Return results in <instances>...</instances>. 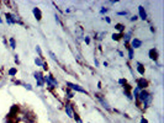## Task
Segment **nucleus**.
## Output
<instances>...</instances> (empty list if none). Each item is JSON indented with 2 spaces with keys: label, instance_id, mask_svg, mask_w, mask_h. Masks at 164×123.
Listing matches in <instances>:
<instances>
[{
  "label": "nucleus",
  "instance_id": "nucleus-29",
  "mask_svg": "<svg viewBox=\"0 0 164 123\" xmlns=\"http://www.w3.org/2000/svg\"><path fill=\"white\" fill-rule=\"evenodd\" d=\"M127 14H128L127 11H119V12H117V15H121V16H126Z\"/></svg>",
  "mask_w": 164,
  "mask_h": 123
},
{
  "label": "nucleus",
  "instance_id": "nucleus-16",
  "mask_svg": "<svg viewBox=\"0 0 164 123\" xmlns=\"http://www.w3.org/2000/svg\"><path fill=\"white\" fill-rule=\"evenodd\" d=\"M43 59H42V57H36L35 58V64L37 65V67H42L43 65Z\"/></svg>",
  "mask_w": 164,
  "mask_h": 123
},
{
  "label": "nucleus",
  "instance_id": "nucleus-19",
  "mask_svg": "<svg viewBox=\"0 0 164 123\" xmlns=\"http://www.w3.org/2000/svg\"><path fill=\"white\" fill-rule=\"evenodd\" d=\"M127 51H128V59L132 60V59H133V53H135V49H132L131 47H127Z\"/></svg>",
  "mask_w": 164,
  "mask_h": 123
},
{
  "label": "nucleus",
  "instance_id": "nucleus-24",
  "mask_svg": "<svg viewBox=\"0 0 164 123\" xmlns=\"http://www.w3.org/2000/svg\"><path fill=\"white\" fill-rule=\"evenodd\" d=\"M119 84L125 86V85L127 84V80H126V79H124V78H121V79H119Z\"/></svg>",
  "mask_w": 164,
  "mask_h": 123
},
{
  "label": "nucleus",
  "instance_id": "nucleus-34",
  "mask_svg": "<svg viewBox=\"0 0 164 123\" xmlns=\"http://www.w3.org/2000/svg\"><path fill=\"white\" fill-rule=\"evenodd\" d=\"M104 19H105V21L108 22V23H110V22H111V19H110V17H108V16H105Z\"/></svg>",
  "mask_w": 164,
  "mask_h": 123
},
{
  "label": "nucleus",
  "instance_id": "nucleus-26",
  "mask_svg": "<svg viewBox=\"0 0 164 123\" xmlns=\"http://www.w3.org/2000/svg\"><path fill=\"white\" fill-rule=\"evenodd\" d=\"M22 85H23V87H25V89L30 90V91H31V90H32V86H31L30 84H22Z\"/></svg>",
  "mask_w": 164,
  "mask_h": 123
},
{
  "label": "nucleus",
  "instance_id": "nucleus-12",
  "mask_svg": "<svg viewBox=\"0 0 164 123\" xmlns=\"http://www.w3.org/2000/svg\"><path fill=\"white\" fill-rule=\"evenodd\" d=\"M32 12H34V15H35V17H36L37 21L42 20V12H41L40 7H34V9H32Z\"/></svg>",
  "mask_w": 164,
  "mask_h": 123
},
{
  "label": "nucleus",
  "instance_id": "nucleus-36",
  "mask_svg": "<svg viewBox=\"0 0 164 123\" xmlns=\"http://www.w3.org/2000/svg\"><path fill=\"white\" fill-rule=\"evenodd\" d=\"M94 63H95V67H99V60H97L96 58L94 59Z\"/></svg>",
  "mask_w": 164,
  "mask_h": 123
},
{
  "label": "nucleus",
  "instance_id": "nucleus-22",
  "mask_svg": "<svg viewBox=\"0 0 164 123\" xmlns=\"http://www.w3.org/2000/svg\"><path fill=\"white\" fill-rule=\"evenodd\" d=\"M65 91H67V97L69 98V100H70V98L74 97V92H73L70 89H68V87H67V90H65Z\"/></svg>",
  "mask_w": 164,
  "mask_h": 123
},
{
  "label": "nucleus",
  "instance_id": "nucleus-17",
  "mask_svg": "<svg viewBox=\"0 0 164 123\" xmlns=\"http://www.w3.org/2000/svg\"><path fill=\"white\" fill-rule=\"evenodd\" d=\"M139 92H141V89L137 87V86H135V89L132 90V92H131V94H132V97L137 98V96H138V94H139Z\"/></svg>",
  "mask_w": 164,
  "mask_h": 123
},
{
  "label": "nucleus",
  "instance_id": "nucleus-10",
  "mask_svg": "<svg viewBox=\"0 0 164 123\" xmlns=\"http://www.w3.org/2000/svg\"><path fill=\"white\" fill-rule=\"evenodd\" d=\"M122 39H124V43L126 46L130 41L132 39V31H127V32H125V33H122Z\"/></svg>",
  "mask_w": 164,
  "mask_h": 123
},
{
  "label": "nucleus",
  "instance_id": "nucleus-40",
  "mask_svg": "<svg viewBox=\"0 0 164 123\" xmlns=\"http://www.w3.org/2000/svg\"><path fill=\"white\" fill-rule=\"evenodd\" d=\"M0 23H3V19L1 17H0Z\"/></svg>",
  "mask_w": 164,
  "mask_h": 123
},
{
  "label": "nucleus",
  "instance_id": "nucleus-3",
  "mask_svg": "<svg viewBox=\"0 0 164 123\" xmlns=\"http://www.w3.org/2000/svg\"><path fill=\"white\" fill-rule=\"evenodd\" d=\"M5 17H6V22L9 25H12V23H19V25H22L21 20L16 15L14 14H10V12H6L5 14Z\"/></svg>",
  "mask_w": 164,
  "mask_h": 123
},
{
  "label": "nucleus",
  "instance_id": "nucleus-1",
  "mask_svg": "<svg viewBox=\"0 0 164 123\" xmlns=\"http://www.w3.org/2000/svg\"><path fill=\"white\" fill-rule=\"evenodd\" d=\"M136 100H137V105H141L142 108H147V107H149V105L152 103L153 96H152V94L147 91V90H141V92L138 94Z\"/></svg>",
  "mask_w": 164,
  "mask_h": 123
},
{
  "label": "nucleus",
  "instance_id": "nucleus-35",
  "mask_svg": "<svg viewBox=\"0 0 164 123\" xmlns=\"http://www.w3.org/2000/svg\"><path fill=\"white\" fill-rule=\"evenodd\" d=\"M105 35V32H101V33L99 35V37H97V39H102V36Z\"/></svg>",
  "mask_w": 164,
  "mask_h": 123
},
{
  "label": "nucleus",
  "instance_id": "nucleus-25",
  "mask_svg": "<svg viewBox=\"0 0 164 123\" xmlns=\"http://www.w3.org/2000/svg\"><path fill=\"white\" fill-rule=\"evenodd\" d=\"M36 52L38 53V57H42V52H41V48L38 46H36Z\"/></svg>",
  "mask_w": 164,
  "mask_h": 123
},
{
  "label": "nucleus",
  "instance_id": "nucleus-9",
  "mask_svg": "<svg viewBox=\"0 0 164 123\" xmlns=\"http://www.w3.org/2000/svg\"><path fill=\"white\" fill-rule=\"evenodd\" d=\"M130 42H131V48H132V49H137V48H141L142 47V41L139 39V38L133 37L132 39L130 41Z\"/></svg>",
  "mask_w": 164,
  "mask_h": 123
},
{
  "label": "nucleus",
  "instance_id": "nucleus-13",
  "mask_svg": "<svg viewBox=\"0 0 164 123\" xmlns=\"http://www.w3.org/2000/svg\"><path fill=\"white\" fill-rule=\"evenodd\" d=\"M97 96V100H99L100 102H101V105H102V107L104 108H106V110H110V105H109V102L105 100V98L101 96V95H96Z\"/></svg>",
  "mask_w": 164,
  "mask_h": 123
},
{
  "label": "nucleus",
  "instance_id": "nucleus-21",
  "mask_svg": "<svg viewBox=\"0 0 164 123\" xmlns=\"http://www.w3.org/2000/svg\"><path fill=\"white\" fill-rule=\"evenodd\" d=\"M112 39L113 41H120L122 38V33H112Z\"/></svg>",
  "mask_w": 164,
  "mask_h": 123
},
{
  "label": "nucleus",
  "instance_id": "nucleus-37",
  "mask_svg": "<svg viewBox=\"0 0 164 123\" xmlns=\"http://www.w3.org/2000/svg\"><path fill=\"white\" fill-rule=\"evenodd\" d=\"M54 17H56V21H57V22H58V23H61V21H59V17H58V15H56Z\"/></svg>",
  "mask_w": 164,
  "mask_h": 123
},
{
  "label": "nucleus",
  "instance_id": "nucleus-38",
  "mask_svg": "<svg viewBox=\"0 0 164 123\" xmlns=\"http://www.w3.org/2000/svg\"><path fill=\"white\" fill-rule=\"evenodd\" d=\"M141 123H148V121H147L146 118H142V119H141Z\"/></svg>",
  "mask_w": 164,
  "mask_h": 123
},
{
  "label": "nucleus",
  "instance_id": "nucleus-28",
  "mask_svg": "<svg viewBox=\"0 0 164 123\" xmlns=\"http://www.w3.org/2000/svg\"><path fill=\"white\" fill-rule=\"evenodd\" d=\"M42 69H43V70H46V71L48 70V64H47L46 62H45V63H43V65H42Z\"/></svg>",
  "mask_w": 164,
  "mask_h": 123
},
{
  "label": "nucleus",
  "instance_id": "nucleus-7",
  "mask_svg": "<svg viewBox=\"0 0 164 123\" xmlns=\"http://www.w3.org/2000/svg\"><path fill=\"white\" fill-rule=\"evenodd\" d=\"M148 86H149V83H148V80H147V79H144V78L137 79V87H139L141 90H146Z\"/></svg>",
  "mask_w": 164,
  "mask_h": 123
},
{
  "label": "nucleus",
  "instance_id": "nucleus-31",
  "mask_svg": "<svg viewBox=\"0 0 164 123\" xmlns=\"http://www.w3.org/2000/svg\"><path fill=\"white\" fill-rule=\"evenodd\" d=\"M84 41H85V43H86V44H89V43H90V38H89V36H85V37H84Z\"/></svg>",
  "mask_w": 164,
  "mask_h": 123
},
{
  "label": "nucleus",
  "instance_id": "nucleus-27",
  "mask_svg": "<svg viewBox=\"0 0 164 123\" xmlns=\"http://www.w3.org/2000/svg\"><path fill=\"white\" fill-rule=\"evenodd\" d=\"M50 55L52 57V59H53V60H56V62H57V60H58V59H57V57H56V54H54L53 52H50Z\"/></svg>",
  "mask_w": 164,
  "mask_h": 123
},
{
  "label": "nucleus",
  "instance_id": "nucleus-2",
  "mask_svg": "<svg viewBox=\"0 0 164 123\" xmlns=\"http://www.w3.org/2000/svg\"><path fill=\"white\" fill-rule=\"evenodd\" d=\"M43 79H45V84H47V86L50 89H56L58 86V81H57V79L52 74H46V75H43Z\"/></svg>",
  "mask_w": 164,
  "mask_h": 123
},
{
  "label": "nucleus",
  "instance_id": "nucleus-8",
  "mask_svg": "<svg viewBox=\"0 0 164 123\" xmlns=\"http://www.w3.org/2000/svg\"><path fill=\"white\" fill-rule=\"evenodd\" d=\"M148 55H149V58L154 62H157L158 60V57H159V52H158V49L157 48H151L149 49V52H148Z\"/></svg>",
  "mask_w": 164,
  "mask_h": 123
},
{
  "label": "nucleus",
  "instance_id": "nucleus-15",
  "mask_svg": "<svg viewBox=\"0 0 164 123\" xmlns=\"http://www.w3.org/2000/svg\"><path fill=\"white\" fill-rule=\"evenodd\" d=\"M137 64V71L141 74V75H144V73H146V69H144V65L143 64H141V63H136Z\"/></svg>",
  "mask_w": 164,
  "mask_h": 123
},
{
  "label": "nucleus",
  "instance_id": "nucleus-33",
  "mask_svg": "<svg viewBox=\"0 0 164 123\" xmlns=\"http://www.w3.org/2000/svg\"><path fill=\"white\" fill-rule=\"evenodd\" d=\"M137 19H138V16H136V15H135V16H132V17H131L130 20H131V21H132V22H133V21H137Z\"/></svg>",
  "mask_w": 164,
  "mask_h": 123
},
{
  "label": "nucleus",
  "instance_id": "nucleus-23",
  "mask_svg": "<svg viewBox=\"0 0 164 123\" xmlns=\"http://www.w3.org/2000/svg\"><path fill=\"white\" fill-rule=\"evenodd\" d=\"M73 118L75 119V122H77V123H83V121H81V118L79 117V114H78V113H74V116H73Z\"/></svg>",
  "mask_w": 164,
  "mask_h": 123
},
{
  "label": "nucleus",
  "instance_id": "nucleus-32",
  "mask_svg": "<svg viewBox=\"0 0 164 123\" xmlns=\"http://www.w3.org/2000/svg\"><path fill=\"white\" fill-rule=\"evenodd\" d=\"M15 63H16V64H20V59H19V55H18V54L15 55Z\"/></svg>",
  "mask_w": 164,
  "mask_h": 123
},
{
  "label": "nucleus",
  "instance_id": "nucleus-20",
  "mask_svg": "<svg viewBox=\"0 0 164 123\" xmlns=\"http://www.w3.org/2000/svg\"><path fill=\"white\" fill-rule=\"evenodd\" d=\"M9 44H10V47H11L12 49L16 48V41H15L14 37H10V39H9Z\"/></svg>",
  "mask_w": 164,
  "mask_h": 123
},
{
  "label": "nucleus",
  "instance_id": "nucleus-6",
  "mask_svg": "<svg viewBox=\"0 0 164 123\" xmlns=\"http://www.w3.org/2000/svg\"><path fill=\"white\" fill-rule=\"evenodd\" d=\"M64 111H65V114L69 117V118H73V116H74V107H73V105H70L69 102H67L64 105Z\"/></svg>",
  "mask_w": 164,
  "mask_h": 123
},
{
  "label": "nucleus",
  "instance_id": "nucleus-39",
  "mask_svg": "<svg viewBox=\"0 0 164 123\" xmlns=\"http://www.w3.org/2000/svg\"><path fill=\"white\" fill-rule=\"evenodd\" d=\"M97 87L101 89V83H100V81H99V83H97Z\"/></svg>",
  "mask_w": 164,
  "mask_h": 123
},
{
  "label": "nucleus",
  "instance_id": "nucleus-18",
  "mask_svg": "<svg viewBox=\"0 0 164 123\" xmlns=\"http://www.w3.org/2000/svg\"><path fill=\"white\" fill-rule=\"evenodd\" d=\"M16 74H18V69H16V68H10L9 71H7V75H9V76H15Z\"/></svg>",
  "mask_w": 164,
  "mask_h": 123
},
{
  "label": "nucleus",
  "instance_id": "nucleus-30",
  "mask_svg": "<svg viewBox=\"0 0 164 123\" xmlns=\"http://www.w3.org/2000/svg\"><path fill=\"white\" fill-rule=\"evenodd\" d=\"M105 12H108V7H101L100 14H105Z\"/></svg>",
  "mask_w": 164,
  "mask_h": 123
},
{
  "label": "nucleus",
  "instance_id": "nucleus-5",
  "mask_svg": "<svg viewBox=\"0 0 164 123\" xmlns=\"http://www.w3.org/2000/svg\"><path fill=\"white\" fill-rule=\"evenodd\" d=\"M34 76H35V79H36V81H37V86L42 87V86L45 85V79H43V74L41 73V71H35V73H34Z\"/></svg>",
  "mask_w": 164,
  "mask_h": 123
},
{
  "label": "nucleus",
  "instance_id": "nucleus-4",
  "mask_svg": "<svg viewBox=\"0 0 164 123\" xmlns=\"http://www.w3.org/2000/svg\"><path fill=\"white\" fill-rule=\"evenodd\" d=\"M67 86H68V89H70L72 91H78V92H81V94H85V95H88V91L84 89V87H81L80 85H78V84H73V83H69V81H67Z\"/></svg>",
  "mask_w": 164,
  "mask_h": 123
},
{
  "label": "nucleus",
  "instance_id": "nucleus-14",
  "mask_svg": "<svg viewBox=\"0 0 164 123\" xmlns=\"http://www.w3.org/2000/svg\"><path fill=\"white\" fill-rule=\"evenodd\" d=\"M115 30L117 31V33H124V32H125V25L116 23V25H115Z\"/></svg>",
  "mask_w": 164,
  "mask_h": 123
},
{
  "label": "nucleus",
  "instance_id": "nucleus-11",
  "mask_svg": "<svg viewBox=\"0 0 164 123\" xmlns=\"http://www.w3.org/2000/svg\"><path fill=\"white\" fill-rule=\"evenodd\" d=\"M138 17L142 20H147V12L144 10V6H142V5L138 6Z\"/></svg>",
  "mask_w": 164,
  "mask_h": 123
}]
</instances>
